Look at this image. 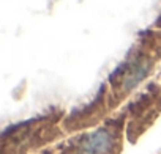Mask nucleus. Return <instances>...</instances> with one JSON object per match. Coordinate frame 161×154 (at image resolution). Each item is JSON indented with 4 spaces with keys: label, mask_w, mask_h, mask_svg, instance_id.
<instances>
[{
    "label": "nucleus",
    "mask_w": 161,
    "mask_h": 154,
    "mask_svg": "<svg viewBox=\"0 0 161 154\" xmlns=\"http://www.w3.org/2000/svg\"><path fill=\"white\" fill-rule=\"evenodd\" d=\"M115 141L117 140L109 129H98L79 140L76 154H111Z\"/></svg>",
    "instance_id": "1"
}]
</instances>
